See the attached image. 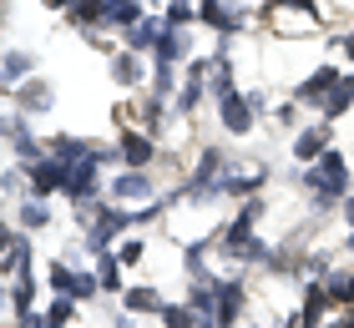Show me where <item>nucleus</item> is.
I'll return each mask as SVG.
<instances>
[{
	"label": "nucleus",
	"mask_w": 354,
	"mask_h": 328,
	"mask_svg": "<svg viewBox=\"0 0 354 328\" xmlns=\"http://www.w3.org/2000/svg\"><path fill=\"white\" fill-rule=\"evenodd\" d=\"M309 182H314L319 197H339L344 192V157L324 152V157H319V172H309Z\"/></svg>",
	"instance_id": "f257e3e1"
},
{
	"label": "nucleus",
	"mask_w": 354,
	"mask_h": 328,
	"mask_svg": "<svg viewBox=\"0 0 354 328\" xmlns=\"http://www.w3.org/2000/svg\"><path fill=\"white\" fill-rule=\"evenodd\" d=\"M66 162H36L30 167V182H36V192H51V187H66Z\"/></svg>",
	"instance_id": "f03ea898"
},
{
	"label": "nucleus",
	"mask_w": 354,
	"mask_h": 328,
	"mask_svg": "<svg viewBox=\"0 0 354 328\" xmlns=\"http://www.w3.org/2000/svg\"><path fill=\"white\" fill-rule=\"evenodd\" d=\"M334 86H339V76H334V71H314V76L299 86V102H319V96H329Z\"/></svg>",
	"instance_id": "7ed1b4c3"
},
{
	"label": "nucleus",
	"mask_w": 354,
	"mask_h": 328,
	"mask_svg": "<svg viewBox=\"0 0 354 328\" xmlns=\"http://www.w3.org/2000/svg\"><path fill=\"white\" fill-rule=\"evenodd\" d=\"M223 122H228V131H248L253 106H248V102H238V96H223Z\"/></svg>",
	"instance_id": "20e7f679"
},
{
	"label": "nucleus",
	"mask_w": 354,
	"mask_h": 328,
	"mask_svg": "<svg viewBox=\"0 0 354 328\" xmlns=\"http://www.w3.org/2000/svg\"><path fill=\"white\" fill-rule=\"evenodd\" d=\"M91 182H96V167H91V157H86V162H76V167L66 172V192H71V197H86V192H91Z\"/></svg>",
	"instance_id": "39448f33"
},
{
	"label": "nucleus",
	"mask_w": 354,
	"mask_h": 328,
	"mask_svg": "<svg viewBox=\"0 0 354 328\" xmlns=\"http://www.w3.org/2000/svg\"><path fill=\"white\" fill-rule=\"evenodd\" d=\"M122 152H127V162H132V167H147V162H152V146L142 142V137H132V131L122 137Z\"/></svg>",
	"instance_id": "423d86ee"
},
{
	"label": "nucleus",
	"mask_w": 354,
	"mask_h": 328,
	"mask_svg": "<svg viewBox=\"0 0 354 328\" xmlns=\"http://www.w3.org/2000/svg\"><path fill=\"white\" fill-rule=\"evenodd\" d=\"M233 313H238V288L218 283V323H233Z\"/></svg>",
	"instance_id": "0eeeda50"
},
{
	"label": "nucleus",
	"mask_w": 354,
	"mask_h": 328,
	"mask_svg": "<svg viewBox=\"0 0 354 328\" xmlns=\"http://www.w3.org/2000/svg\"><path fill=\"white\" fill-rule=\"evenodd\" d=\"M203 21H213V26H223V30H238V15L223 10V0H203Z\"/></svg>",
	"instance_id": "6e6552de"
},
{
	"label": "nucleus",
	"mask_w": 354,
	"mask_h": 328,
	"mask_svg": "<svg viewBox=\"0 0 354 328\" xmlns=\"http://www.w3.org/2000/svg\"><path fill=\"white\" fill-rule=\"evenodd\" d=\"M177 56H183V36H177V30H167V36H157V61H162V66H172Z\"/></svg>",
	"instance_id": "1a4fd4ad"
},
{
	"label": "nucleus",
	"mask_w": 354,
	"mask_h": 328,
	"mask_svg": "<svg viewBox=\"0 0 354 328\" xmlns=\"http://www.w3.org/2000/svg\"><path fill=\"white\" fill-rule=\"evenodd\" d=\"M106 15H111V21H122V26H137V0H106Z\"/></svg>",
	"instance_id": "9d476101"
},
{
	"label": "nucleus",
	"mask_w": 354,
	"mask_h": 328,
	"mask_svg": "<svg viewBox=\"0 0 354 328\" xmlns=\"http://www.w3.org/2000/svg\"><path fill=\"white\" fill-rule=\"evenodd\" d=\"M117 227H127V212H106L102 218V227H96V238H91V248H102V242L117 233Z\"/></svg>",
	"instance_id": "9b49d317"
},
{
	"label": "nucleus",
	"mask_w": 354,
	"mask_h": 328,
	"mask_svg": "<svg viewBox=\"0 0 354 328\" xmlns=\"http://www.w3.org/2000/svg\"><path fill=\"white\" fill-rule=\"evenodd\" d=\"M319 146H324V131H304V137L294 142V152H299L304 162H314V157H319Z\"/></svg>",
	"instance_id": "f8f14e48"
},
{
	"label": "nucleus",
	"mask_w": 354,
	"mask_h": 328,
	"mask_svg": "<svg viewBox=\"0 0 354 328\" xmlns=\"http://www.w3.org/2000/svg\"><path fill=\"white\" fill-rule=\"evenodd\" d=\"M51 283H56V293L76 298V283H82V273H71V268H51Z\"/></svg>",
	"instance_id": "ddd939ff"
},
{
	"label": "nucleus",
	"mask_w": 354,
	"mask_h": 328,
	"mask_svg": "<svg viewBox=\"0 0 354 328\" xmlns=\"http://www.w3.org/2000/svg\"><path fill=\"white\" fill-rule=\"evenodd\" d=\"M117 197H147V177H142V172L117 177Z\"/></svg>",
	"instance_id": "4468645a"
},
{
	"label": "nucleus",
	"mask_w": 354,
	"mask_h": 328,
	"mask_svg": "<svg viewBox=\"0 0 354 328\" xmlns=\"http://www.w3.org/2000/svg\"><path fill=\"white\" fill-rule=\"evenodd\" d=\"M349 96H354V81H339V86H334V91L324 96V106H329V117H334V111H344V106H349Z\"/></svg>",
	"instance_id": "2eb2a0df"
},
{
	"label": "nucleus",
	"mask_w": 354,
	"mask_h": 328,
	"mask_svg": "<svg viewBox=\"0 0 354 328\" xmlns=\"http://www.w3.org/2000/svg\"><path fill=\"white\" fill-rule=\"evenodd\" d=\"M71 15H76V21H102V15H106V0H76Z\"/></svg>",
	"instance_id": "dca6fc26"
},
{
	"label": "nucleus",
	"mask_w": 354,
	"mask_h": 328,
	"mask_svg": "<svg viewBox=\"0 0 354 328\" xmlns=\"http://www.w3.org/2000/svg\"><path fill=\"white\" fill-rule=\"evenodd\" d=\"M127 308L147 313V308H157V293H152V288H132V293H127Z\"/></svg>",
	"instance_id": "f3484780"
},
{
	"label": "nucleus",
	"mask_w": 354,
	"mask_h": 328,
	"mask_svg": "<svg viewBox=\"0 0 354 328\" xmlns=\"http://www.w3.org/2000/svg\"><path fill=\"white\" fill-rule=\"evenodd\" d=\"M96 278H102V288H111V293L122 288V273H117V262H111V258H102V273H96Z\"/></svg>",
	"instance_id": "a211bd4d"
},
{
	"label": "nucleus",
	"mask_w": 354,
	"mask_h": 328,
	"mask_svg": "<svg viewBox=\"0 0 354 328\" xmlns=\"http://www.w3.org/2000/svg\"><path fill=\"white\" fill-rule=\"evenodd\" d=\"M192 313H213V288H192Z\"/></svg>",
	"instance_id": "6ab92c4d"
},
{
	"label": "nucleus",
	"mask_w": 354,
	"mask_h": 328,
	"mask_svg": "<svg viewBox=\"0 0 354 328\" xmlns=\"http://www.w3.org/2000/svg\"><path fill=\"white\" fill-rule=\"evenodd\" d=\"M167 328H198L192 308H167Z\"/></svg>",
	"instance_id": "aec40b11"
},
{
	"label": "nucleus",
	"mask_w": 354,
	"mask_h": 328,
	"mask_svg": "<svg viewBox=\"0 0 354 328\" xmlns=\"http://www.w3.org/2000/svg\"><path fill=\"white\" fill-rule=\"evenodd\" d=\"M137 76H142V66H137L132 56H122V61H117V81H137Z\"/></svg>",
	"instance_id": "412c9836"
},
{
	"label": "nucleus",
	"mask_w": 354,
	"mask_h": 328,
	"mask_svg": "<svg viewBox=\"0 0 354 328\" xmlns=\"http://www.w3.org/2000/svg\"><path fill=\"white\" fill-rule=\"evenodd\" d=\"M334 298H354V273H344V278H334Z\"/></svg>",
	"instance_id": "4be33fe9"
},
{
	"label": "nucleus",
	"mask_w": 354,
	"mask_h": 328,
	"mask_svg": "<svg viewBox=\"0 0 354 328\" xmlns=\"http://www.w3.org/2000/svg\"><path fill=\"white\" fill-rule=\"evenodd\" d=\"M152 36H157V26H137V30H132V46L142 51V46H152Z\"/></svg>",
	"instance_id": "5701e85b"
},
{
	"label": "nucleus",
	"mask_w": 354,
	"mask_h": 328,
	"mask_svg": "<svg viewBox=\"0 0 354 328\" xmlns=\"http://www.w3.org/2000/svg\"><path fill=\"white\" fill-rule=\"evenodd\" d=\"M26 106H36V111H46V106H51V91H26Z\"/></svg>",
	"instance_id": "b1692460"
},
{
	"label": "nucleus",
	"mask_w": 354,
	"mask_h": 328,
	"mask_svg": "<svg viewBox=\"0 0 354 328\" xmlns=\"http://www.w3.org/2000/svg\"><path fill=\"white\" fill-rule=\"evenodd\" d=\"M26 66H30V61H26V56H6V76H10V81H15V76H21V71H26Z\"/></svg>",
	"instance_id": "393cba45"
},
{
	"label": "nucleus",
	"mask_w": 354,
	"mask_h": 328,
	"mask_svg": "<svg viewBox=\"0 0 354 328\" xmlns=\"http://www.w3.org/2000/svg\"><path fill=\"white\" fill-rule=\"evenodd\" d=\"M66 318H71V303H66V298H61V303L51 308V323H66Z\"/></svg>",
	"instance_id": "a878e982"
},
{
	"label": "nucleus",
	"mask_w": 354,
	"mask_h": 328,
	"mask_svg": "<svg viewBox=\"0 0 354 328\" xmlns=\"http://www.w3.org/2000/svg\"><path fill=\"white\" fill-rule=\"evenodd\" d=\"M344 51H349V56H354V36H349V46H344Z\"/></svg>",
	"instance_id": "bb28decb"
},
{
	"label": "nucleus",
	"mask_w": 354,
	"mask_h": 328,
	"mask_svg": "<svg viewBox=\"0 0 354 328\" xmlns=\"http://www.w3.org/2000/svg\"><path fill=\"white\" fill-rule=\"evenodd\" d=\"M349 227H354V202H349Z\"/></svg>",
	"instance_id": "cd10ccee"
},
{
	"label": "nucleus",
	"mask_w": 354,
	"mask_h": 328,
	"mask_svg": "<svg viewBox=\"0 0 354 328\" xmlns=\"http://www.w3.org/2000/svg\"><path fill=\"white\" fill-rule=\"evenodd\" d=\"M51 6H66V0H51Z\"/></svg>",
	"instance_id": "c85d7f7f"
},
{
	"label": "nucleus",
	"mask_w": 354,
	"mask_h": 328,
	"mask_svg": "<svg viewBox=\"0 0 354 328\" xmlns=\"http://www.w3.org/2000/svg\"><path fill=\"white\" fill-rule=\"evenodd\" d=\"M344 328H354V318H349V323H344Z\"/></svg>",
	"instance_id": "c756f323"
}]
</instances>
